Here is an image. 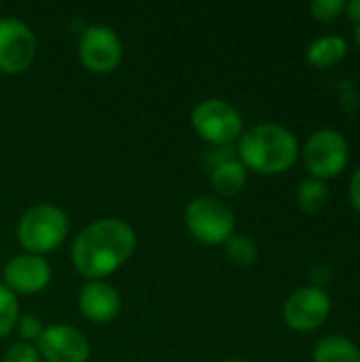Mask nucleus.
I'll list each match as a JSON object with an SVG mask.
<instances>
[{
	"instance_id": "nucleus-1",
	"label": "nucleus",
	"mask_w": 360,
	"mask_h": 362,
	"mask_svg": "<svg viewBox=\"0 0 360 362\" xmlns=\"http://www.w3.org/2000/svg\"><path fill=\"white\" fill-rule=\"evenodd\" d=\"M136 233L121 218H100L87 225L72 244V263L89 280L115 274L134 252Z\"/></svg>"
},
{
	"instance_id": "nucleus-2",
	"label": "nucleus",
	"mask_w": 360,
	"mask_h": 362,
	"mask_svg": "<svg viewBox=\"0 0 360 362\" xmlns=\"http://www.w3.org/2000/svg\"><path fill=\"white\" fill-rule=\"evenodd\" d=\"M240 161L246 170L263 176L284 174L299 159L297 136L278 123H259L240 136Z\"/></svg>"
},
{
	"instance_id": "nucleus-3",
	"label": "nucleus",
	"mask_w": 360,
	"mask_h": 362,
	"mask_svg": "<svg viewBox=\"0 0 360 362\" xmlns=\"http://www.w3.org/2000/svg\"><path fill=\"white\" fill-rule=\"evenodd\" d=\"M70 221L64 210L51 204H38L30 208L17 225V242L28 255H45L57 250L68 238Z\"/></svg>"
},
{
	"instance_id": "nucleus-4",
	"label": "nucleus",
	"mask_w": 360,
	"mask_h": 362,
	"mask_svg": "<svg viewBox=\"0 0 360 362\" xmlns=\"http://www.w3.org/2000/svg\"><path fill=\"white\" fill-rule=\"evenodd\" d=\"M185 225L197 242L206 246H221L236 231V214L223 199L214 195H199L187 204Z\"/></svg>"
},
{
	"instance_id": "nucleus-5",
	"label": "nucleus",
	"mask_w": 360,
	"mask_h": 362,
	"mask_svg": "<svg viewBox=\"0 0 360 362\" xmlns=\"http://www.w3.org/2000/svg\"><path fill=\"white\" fill-rule=\"evenodd\" d=\"M191 123L197 136L212 146H229L244 132L240 110L219 98L202 100L191 112Z\"/></svg>"
},
{
	"instance_id": "nucleus-6",
	"label": "nucleus",
	"mask_w": 360,
	"mask_h": 362,
	"mask_svg": "<svg viewBox=\"0 0 360 362\" xmlns=\"http://www.w3.org/2000/svg\"><path fill=\"white\" fill-rule=\"evenodd\" d=\"M350 161V144L337 129L325 127L314 132L303 146V163L312 178H337Z\"/></svg>"
},
{
	"instance_id": "nucleus-7",
	"label": "nucleus",
	"mask_w": 360,
	"mask_h": 362,
	"mask_svg": "<svg viewBox=\"0 0 360 362\" xmlns=\"http://www.w3.org/2000/svg\"><path fill=\"white\" fill-rule=\"evenodd\" d=\"M331 297L325 288H316V286H303L297 288L284 303L282 308V316L284 322L299 333H310L320 329L327 318L331 316Z\"/></svg>"
},
{
	"instance_id": "nucleus-8",
	"label": "nucleus",
	"mask_w": 360,
	"mask_h": 362,
	"mask_svg": "<svg viewBox=\"0 0 360 362\" xmlns=\"http://www.w3.org/2000/svg\"><path fill=\"white\" fill-rule=\"evenodd\" d=\"M79 57L89 72H112L123 59V45L119 34L108 25H89L79 40Z\"/></svg>"
},
{
	"instance_id": "nucleus-9",
	"label": "nucleus",
	"mask_w": 360,
	"mask_h": 362,
	"mask_svg": "<svg viewBox=\"0 0 360 362\" xmlns=\"http://www.w3.org/2000/svg\"><path fill=\"white\" fill-rule=\"evenodd\" d=\"M36 57V36L28 23L15 17H0V70L19 74Z\"/></svg>"
},
{
	"instance_id": "nucleus-10",
	"label": "nucleus",
	"mask_w": 360,
	"mask_h": 362,
	"mask_svg": "<svg viewBox=\"0 0 360 362\" xmlns=\"http://www.w3.org/2000/svg\"><path fill=\"white\" fill-rule=\"evenodd\" d=\"M36 350L47 362H87L91 352L85 335L68 325L47 327L36 341Z\"/></svg>"
},
{
	"instance_id": "nucleus-11",
	"label": "nucleus",
	"mask_w": 360,
	"mask_h": 362,
	"mask_svg": "<svg viewBox=\"0 0 360 362\" xmlns=\"http://www.w3.org/2000/svg\"><path fill=\"white\" fill-rule=\"evenodd\" d=\"M2 274L6 288L15 295H36L51 282V267L38 255H19L11 259Z\"/></svg>"
},
{
	"instance_id": "nucleus-12",
	"label": "nucleus",
	"mask_w": 360,
	"mask_h": 362,
	"mask_svg": "<svg viewBox=\"0 0 360 362\" xmlns=\"http://www.w3.org/2000/svg\"><path fill=\"white\" fill-rule=\"evenodd\" d=\"M79 308L87 320H91L95 325H106L119 316L121 297L110 284H106L102 280H91L89 284L83 286V291L79 295Z\"/></svg>"
},
{
	"instance_id": "nucleus-13",
	"label": "nucleus",
	"mask_w": 360,
	"mask_h": 362,
	"mask_svg": "<svg viewBox=\"0 0 360 362\" xmlns=\"http://www.w3.org/2000/svg\"><path fill=\"white\" fill-rule=\"evenodd\" d=\"M246 180H248V170L236 157L216 163L210 172V182L221 197H233L242 193Z\"/></svg>"
},
{
	"instance_id": "nucleus-14",
	"label": "nucleus",
	"mask_w": 360,
	"mask_h": 362,
	"mask_svg": "<svg viewBox=\"0 0 360 362\" xmlns=\"http://www.w3.org/2000/svg\"><path fill=\"white\" fill-rule=\"evenodd\" d=\"M346 55H348V40L344 36H335V34L316 38L306 51L308 64L318 70L337 66Z\"/></svg>"
},
{
	"instance_id": "nucleus-15",
	"label": "nucleus",
	"mask_w": 360,
	"mask_h": 362,
	"mask_svg": "<svg viewBox=\"0 0 360 362\" xmlns=\"http://www.w3.org/2000/svg\"><path fill=\"white\" fill-rule=\"evenodd\" d=\"M314 362H360V348L344 335H327L314 348Z\"/></svg>"
},
{
	"instance_id": "nucleus-16",
	"label": "nucleus",
	"mask_w": 360,
	"mask_h": 362,
	"mask_svg": "<svg viewBox=\"0 0 360 362\" xmlns=\"http://www.w3.org/2000/svg\"><path fill=\"white\" fill-rule=\"evenodd\" d=\"M295 202L297 208L306 214H316L325 208V204L329 202V187L325 180L318 178H306L295 193Z\"/></svg>"
},
{
	"instance_id": "nucleus-17",
	"label": "nucleus",
	"mask_w": 360,
	"mask_h": 362,
	"mask_svg": "<svg viewBox=\"0 0 360 362\" xmlns=\"http://www.w3.org/2000/svg\"><path fill=\"white\" fill-rule=\"evenodd\" d=\"M223 246H225L227 259H229L233 265H238V267H250V265H255L257 259H259V248H257V244H255L248 235H238V233H233Z\"/></svg>"
},
{
	"instance_id": "nucleus-18",
	"label": "nucleus",
	"mask_w": 360,
	"mask_h": 362,
	"mask_svg": "<svg viewBox=\"0 0 360 362\" xmlns=\"http://www.w3.org/2000/svg\"><path fill=\"white\" fill-rule=\"evenodd\" d=\"M19 320V305L13 291L0 284V337H6Z\"/></svg>"
},
{
	"instance_id": "nucleus-19",
	"label": "nucleus",
	"mask_w": 360,
	"mask_h": 362,
	"mask_svg": "<svg viewBox=\"0 0 360 362\" xmlns=\"http://www.w3.org/2000/svg\"><path fill=\"white\" fill-rule=\"evenodd\" d=\"M346 0H314L310 2V13L323 23H331L346 13Z\"/></svg>"
},
{
	"instance_id": "nucleus-20",
	"label": "nucleus",
	"mask_w": 360,
	"mask_h": 362,
	"mask_svg": "<svg viewBox=\"0 0 360 362\" xmlns=\"http://www.w3.org/2000/svg\"><path fill=\"white\" fill-rule=\"evenodd\" d=\"M337 95H339V102H342V108L346 115H356L360 102V93L356 83L352 78H342L337 83Z\"/></svg>"
},
{
	"instance_id": "nucleus-21",
	"label": "nucleus",
	"mask_w": 360,
	"mask_h": 362,
	"mask_svg": "<svg viewBox=\"0 0 360 362\" xmlns=\"http://www.w3.org/2000/svg\"><path fill=\"white\" fill-rule=\"evenodd\" d=\"M19 337L23 339V344H32V341H38L40 335H42V325H40V318L38 316H19L17 325H15Z\"/></svg>"
},
{
	"instance_id": "nucleus-22",
	"label": "nucleus",
	"mask_w": 360,
	"mask_h": 362,
	"mask_svg": "<svg viewBox=\"0 0 360 362\" xmlns=\"http://www.w3.org/2000/svg\"><path fill=\"white\" fill-rule=\"evenodd\" d=\"M2 362H40V354H38V350L32 344L19 341V344H13L6 350Z\"/></svg>"
},
{
	"instance_id": "nucleus-23",
	"label": "nucleus",
	"mask_w": 360,
	"mask_h": 362,
	"mask_svg": "<svg viewBox=\"0 0 360 362\" xmlns=\"http://www.w3.org/2000/svg\"><path fill=\"white\" fill-rule=\"evenodd\" d=\"M310 278H312V286H316V288H325V286L333 280V272H331V267H329V265L320 263V265H314V267H312Z\"/></svg>"
},
{
	"instance_id": "nucleus-24",
	"label": "nucleus",
	"mask_w": 360,
	"mask_h": 362,
	"mask_svg": "<svg viewBox=\"0 0 360 362\" xmlns=\"http://www.w3.org/2000/svg\"><path fill=\"white\" fill-rule=\"evenodd\" d=\"M348 197H350V204L352 208L360 212V168L352 174L350 178V189H348Z\"/></svg>"
},
{
	"instance_id": "nucleus-25",
	"label": "nucleus",
	"mask_w": 360,
	"mask_h": 362,
	"mask_svg": "<svg viewBox=\"0 0 360 362\" xmlns=\"http://www.w3.org/2000/svg\"><path fill=\"white\" fill-rule=\"evenodd\" d=\"M346 17H348V21H352L354 25L360 23V0H352V2H348L346 4V13H344Z\"/></svg>"
},
{
	"instance_id": "nucleus-26",
	"label": "nucleus",
	"mask_w": 360,
	"mask_h": 362,
	"mask_svg": "<svg viewBox=\"0 0 360 362\" xmlns=\"http://www.w3.org/2000/svg\"><path fill=\"white\" fill-rule=\"evenodd\" d=\"M354 42H356V47L360 49V23L354 25Z\"/></svg>"
},
{
	"instance_id": "nucleus-27",
	"label": "nucleus",
	"mask_w": 360,
	"mask_h": 362,
	"mask_svg": "<svg viewBox=\"0 0 360 362\" xmlns=\"http://www.w3.org/2000/svg\"><path fill=\"white\" fill-rule=\"evenodd\" d=\"M223 362H246V361H223Z\"/></svg>"
}]
</instances>
